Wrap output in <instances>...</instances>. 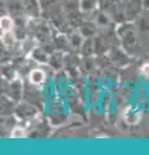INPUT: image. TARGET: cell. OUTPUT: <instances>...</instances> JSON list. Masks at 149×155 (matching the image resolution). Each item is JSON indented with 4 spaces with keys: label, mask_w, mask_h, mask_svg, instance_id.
Returning <instances> with one entry per match:
<instances>
[{
    "label": "cell",
    "mask_w": 149,
    "mask_h": 155,
    "mask_svg": "<svg viewBox=\"0 0 149 155\" xmlns=\"http://www.w3.org/2000/svg\"><path fill=\"white\" fill-rule=\"evenodd\" d=\"M13 26H14V22L13 19L9 17V16H3L0 18V27H2V31L3 32H9L13 30Z\"/></svg>",
    "instance_id": "1"
},
{
    "label": "cell",
    "mask_w": 149,
    "mask_h": 155,
    "mask_svg": "<svg viewBox=\"0 0 149 155\" xmlns=\"http://www.w3.org/2000/svg\"><path fill=\"white\" fill-rule=\"evenodd\" d=\"M44 79H46L44 72H43L42 70H39V69H35V70H32L30 72V80H31V83L40 84V83L44 81Z\"/></svg>",
    "instance_id": "2"
},
{
    "label": "cell",
    "mask_w": 149,
    "mask_h": 155,
    "mask_svg": "<svg viewBox=\"0 0 149 155\" xmlns=\"http://www.w3.org/2000/svg\"><path fill=\"white\" fill-rule=\"evenodd\" d=\"M2 41H3V44L7 45V47H11L13 44V43H14V38L11 34V31H9V32H4V35L2 36Z\"/></svg>",
    "instance_id": "3"
},
{
    "label": "cell",
    "mask_w": 149,
    "mask_h": 155,
    "mask_svg": "<svg viewBox=\"0 0 149 155\" xmlns=\"http://www.w3.org/2000/svg\"><path fill=\"white\" fill-rule=\"evenodd\" d=\"M23 136H25V130H23V128H14L12 130V137L13 138H22Z\"/></svg>",
    "instance_id": "4"
},
{
    "label": "cell",
    "mask_w": 149,
    "mask_h": 155,
    "mask_svg": "<svg viewBox=\"0 0 149 155\" xmlns=\"http://www.w3.org/2000/svg\"><path fill=\"white\" fill-rule=\"evenodd\" d=\"M140 72L145 78H148V79H149V64H144L141 66V69H140Z\"/></svg>",
    "instance_id": "5"
}]
</instances>
